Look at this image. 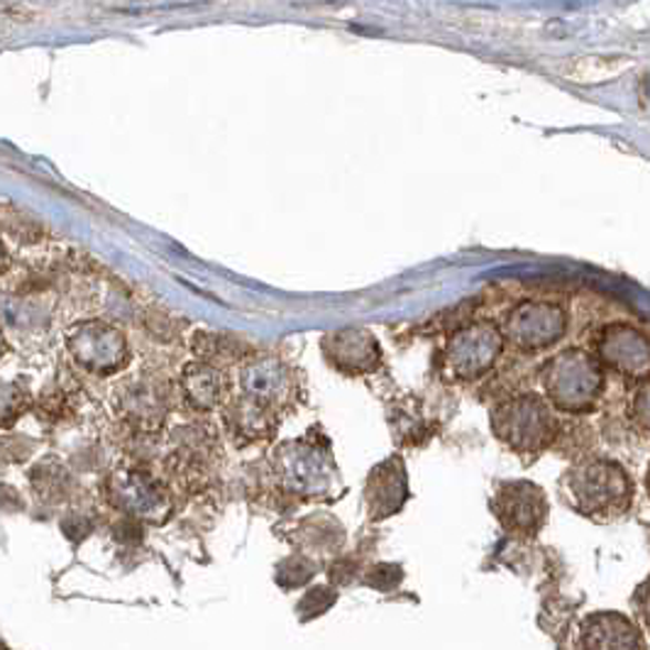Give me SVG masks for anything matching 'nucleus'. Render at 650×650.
<instances>
[{
  "instance_id": "2",
  "label": "nucleus",
  "mask_w": 650,
  "mask_h": 650,
  "mask_svg": "<svg viewBox=\"0 0 650 650\" xmlns=\"http://www.w3.org/2000/svg\"><path fill=\"white\" fill-rule=\"evenodd\" d=\"M490 426L499 443L528 458H538L548 450L560 431L551 401L538 394H518L496 403L490 413Z\"/></svg>"
},
{
  "instance_id": "25",
  "label": "nucleus",
  "mask_w": 650,
  "mask_h": 650,
  "mask_svg": "<svg viewBox=\"0 0 650 650\" xmlns=\"http://www.w3.org/2000/svg\"><path fill=\"white\" fill-rule=\"evenodd\" d=\"M0 650H8V648H6V646H3V643H0Z\"/></svg>"
},
{
  "instance_id": "6",
  "label": "nucleus",
  "mask_w": 650,
  "mask_h": 650,
  "mask_svg": "<svg viewBox=\"0 0 650 650\" xmlns=\"http://www.w3.org/2000/svg\"><path fill=\"white\" fill-rule=\"evenodd\" d=\"M494 518L509 536L533 538L548 524L551 504L543 486L528 480H509L496 486L492 499Z\"/></svg>"
},
{
  "instance_id": "7",
  "label": "nucleus",
  "mask_w": 650,
  "mask_h": 650,
  "mask_svg": "<svg viewBox=\"0 0 650 650\" xmlns=\"http://www.w3.org/2000/svg\"><path fill=\"white\" fill-rule=\"evenodd\" d=\"M567 313L553 301H524L506 316L504 340L521 353H541L563 340Z\"/></svg>"
},
{
  "instance_id": "12",
  "label": "nucleus",
  "mask_w": 650,
  "mask_h": 650,
  "mask_svg": "<svg viewBox=\"0 0 650 650\" xmlns=\"http://www.w3.org/2000/svg\"><path fill=\"white\" fill-rule=\"evenodd\" d=\"M242 389L245 397L252 401V406H262V409H274L289 401L292 394V375L289 369L279 363H260L250 367L242 375Z\"/></svg>"
},
{
  "instance_id": "16",
  "label": "nucleus",
  "mask_w": 650,
  "mask_h": 650,
  "mask_svg": "<svg viewBox=\"0 0 650 650\" xmlns=\"http://www.w3.org/2000/svg\"><path fill=\"white\" fill-rule=\"evenodd\" d=\"M186 394L199 409H213V406L223 401L226 381L213 367H191L186 371Z\"/></svg>"
},
{
  "instance_id": "5",
  "label": "nucleus",
  "mask_w": 650,
  "mask_h": 650,
  "mask_svg": "<svg viewBox=\"0 0 650 650\" xmlns=\"http://www.w3.org/2000/svg\"><path fill=\"white\" fill-rule=\"evenodd\" d=\"M276 478L286 492L308 499L328 496L338 480L331 452L313 440H296L276 450Z\"/></svg>"
},
{
  "instance_id": "3",
  "label": "nucleus",
  "mask_w": 650,
  "mask_h": 650,
  "mask_svg": "<svg viewBox=\"0 0 650 650\" xmlns=\"http://www.w3.org/2000/svg\"><path fill=\"white\" fill-rule=\"evenodd\" d=\"M545 399L555 411L589 413L604 391V367L585 350H563L545 363L541 371Z\"/></svg>"
},
{
  "instance_id": "22",
  "label": "nucleus",
  "mask_w": 650,
  "mask_h": 650,
  "mask_svg": "<svg viewBox=\"0 0 650 650\" xmlns=\"http://www.w3.org/2000/svg\"><path fill=\"white\" fill-rule=\"evenodd\" d=\"M331 579L333 583H338V585H350L353 579L357 577V567H355V563L353 560H338V563H333V567H331Z\"/></svg>"
},
{
  "instance_id": "13",
  "label": "nucleus",
  "mask_w": 650,
  "mask_h": 650,
  "mask_svg": "<svg viewBox=\"0 0 650 650\" xmlns=\"http://www.w3.org/2000/svg\"><path fill=\"white\" fill-rule=\"evenodd\" d=\"M74 353L78 355L81 363L98 371L118 369L125 363V345L120 340V335L111 331L84 335V338L78 340Z\"/></svg>"
},
{
  "instance_id": "19",
  "label": "nucleus",
  "mask_w": 650,
  "mask_h": 650,
  "mask_svg": "<svg viewBox=\"0 0 650 650\" xmlns=\"http://www.w3.org/2000/svg\"><path fill=\"white\" fill-rule=\"evenodd\" d=\"M401 579H403V567L401 565L381 563V565L369 567V570L363 577V583L367 587H371V589H377V591H391V589H397L401 585Z\"/></svg>"
},
{
  "instance_id": "21",
  "label": "nucleus",
  "mask_w": 650,
  "mask_h": 650,
  "mask_svg": "<svg viewBox=\"0 0 650 650\" xmlns=\"http://www.w3.org/2000/svg\"><path fill=\"white\" fill-rule=\"evenodd\" d=\"M633 609L636 617L646 626V631H650V575L633 591Z\"/></svg>"
},
{
  "instance_id": "20",
  "label": "nucleus",
  "mask_w": 650,
  "mask_h": 650,
  "mask_svg": "<svg viewBox=\"0 0 650 650\" xmlns=\"http://www.w3.org/2000/svg\"><path fill=\"white\" fill-rule=\"evenodd\" d=\"M631 421L641 433L650 438V379L643 381L641 387L636 389L633 401H631Z\"/></svg>"
},
{
  "instance_id": "10",
  "label": "nucleus",
  "mask_w": 650,
  "mask_h": 650,
  "mask_svg": "<svg viewBox=\"0 0 650 650\" xmlns=\"http://www.w3.org/2000/svg\"><path fill=\"white\" fill-rule=\"evenodd\" d=\"M323 350L328 363L343 375H369L381 365V347L375 335L363 328H347L333 333L323 340Z\"/></svg>"
},
{
  "instance_id": "8",
  "label": "nucleus",
  "mask_w": 650,
  "mask_h": 650,
  "mask_svg": "<svg viewBox=\"0 0 650 650\" xmlns=\"http://www.w3.org/2000/svg\"><path fill=\"white\" fill-rule=\"evenodd\" d=\"M595 357L601 367L617 371L626 379H650V338L629 323L607 325L597 338Z\"/></svg>"
},
{
  "instance_id": "9",
  "label": "nucleus",
  "mask_w": 650,
  "mask_h": 650,
  "mask_svg": "<svg viewBox=\"0 0 650 650\" xmlns=\"http://www.w3.org/2000/svg\"><path fill=\"white\" fill-rule=\"evenodd\" d=\"M409 496V472L399 455H391L371 468L365 482V504L371 521H385L399 514Z\"/></svg>"
},
{
  "instance_id": "18",
  "label": "nucleus",
  "mask_w": 650,
  "mask_h": 650,
  "mask_svg": "<svg viewBox=\"0 0 650 650\" xmlns=\"http://www.w3.org/2000/svg\"><path fill=\"white\" fill-rule=\"evenodd\" d=\"M335 601H338V591H335V589H331V587H311L306 595L301 597L296 614H298L301 621L318 619L333 607Z\"/></svg>"
},
{
  "instance_id": "11",
  "label": "nucleus",
  "mask_w": 650,
  "mask_h": 650,
  "mask_svg": "<svg viewBox=\"0 0 650 650\" xmlns=\"http://www.w3.org/2000/svg\"><path fill=\"white\" fill-rule=\"evenodd\" d=\"M579 650H646L643 633L621 611H597L583 621Z\"/></svg>"
},
{
  "instance_id": "15",
  "label": "nucleus",
  "mask_w": 650,
  "mask_h": 650,
  "mask_svg": "<svg viewBox=\"0 0 650 650\" xmlns=\"http://www.w3.org/2000/svg\"><path fill=\"white\" fill-rule=\"evenodd\" d=\"M298 538L301 545L308 551H340V545L345 543V531L340 526V521H335L333 516H311L301 521L298 528Z\"/></svg>"
},
{
  "instance_id": "4",
  "label": "nucleus",
  "mask_w": 650,
  "mask_h": 650,
  "mask_svg": "<svg viewBox=\"0 0 650 650\" xmlns=\"http://www.w3.org/2000/svg\"><path fill=\"white\" fill-rule=\"evenodd\" d=\"M504 333L492 321H474L448 340L440 367L452 381H474L490 371L504 353Z\"/></svg>"
},
{
  "instance_id": "14",
  "label": "nucleus",
  "mask_w": 650,
  "mask_h": 650,
  "mask_svg": "<svg viewBox=\"0 0 650 650\" xmlns=\"http://www.w3.org/2000/svg\"><path fill=\"white\" fill-rule=\"evenodd\" d=\"M118 499L123 506L135 511L137 516H155V511L165 509V496L157 490V484L149 482L143 474H133L118 484Z\"/></svg>"
},
{
  "instance_id": "17",
  "label": "nucleus",
  "mask_w": 650,
  "mask_h": 650,
  "mask_svg": "<svg viewBox=\"0 0 650 650\" xmlns=\"http://www.w3.org/2000/svg\"><path fill=\"white\" fill-rule=\"evenodd\" d=\"M318 565L311 560L308 555H289L284 557L282 563L276 565V585L284 587V589H296V587H304L306 583H311L313 575H316Z\"/></svg>"
},
{
  "instance_id": "1",
  "label": "nucleus",
  "mask_w": 650,
  "mask_h": 650,
  "mask_svg": "<svg viewBox=\"0 0 650 650\" xmlns=\"http://www.w3.org/2000/svg\"><path fill=\"white\" fill-rule=\"evenodd\" d=\"M567 502L587 518H619L633 504V480L611 458H585L565 474Z\"/></svg>"
},
{
  "instance_id": "24",
  "label": "nucleus",
  "mask_w": 650,
  "mask_h": 650,
  "mask_svg": "<svg viewBox=\"0 0 650 650\" xmlns=\"http://www.w3.org/2000/svg\"><path fill=\"white\" fill-rule=\"evenodd\" d=\"M646 492H648V499H650V464H648V472H646Z\"/></svg>"
},
{
  "instance_id": "23",
  "label": "nucleus",
  "mask_w": 650,
  "mask_h": 650,
  "mask_svg": "<svg viewBox=\"0 0 650 650\" xmlns=\"http://www.w3.org/2000/svg\"><path fill=\"white\" fill-rule=\"evenodd\" d=\"M18 411V394H0V423H8Z\"/></svg>"
}]
</instances>
